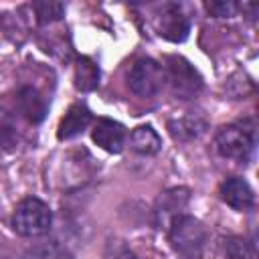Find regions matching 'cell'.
Instances as JSON below:
<instances>
[{"instance_id":"obj_1","label":"cell","mask_w":259,"mask_h":259,"mask_svg":"<svg viewBox=\"0 0 259 259\" xmlns=\"http://www.w3.org/2000/svg\"><path fill=\"white\" fill-rule=\"evenodd\" d=\"M168 243L184 259H198L206 245V229L192 214H176L168 223Z\"/></svg>"},{"instance_id":"obj_2","label":"cell","mask_w":259,"mask_h":259,"mask_svg":"<svg viewBox=\"0 0 259 259\" xmlns=\"http://www.w3.org/2000/svg\"><path fill=\"white\" fill-rule=\"evenodd\" d=\"M53 225V212L47 202L36 196L22 198L12 214V229L20 237H40L49 233Z\"/></svg>"},{"instance_id":"obj_3","label":"cell","mask_w":259,"mask_h":259,"mask_svg":"<svg viewBox=\"0 0 259 259\" xmlns=\"http://www.w3.org/2000/svg\"><path fill=\"white\" fill-rule=\"evenodd\" d=\"M214 148L223 158L247 162L255 148V130L251 121H237L225 125L214 138Z\"/></svg>"},{"instance_id":"obj_4","label":"cell","mask_w":259,"mask_h":259,"mask_svg":"<svg viewBox=\"0 0 259 259\" xmlns=\"http://www.w3.org/2000/svg\"><path fill=\"white\" fill-rule=\"evenodd\" d=\"M125 79H127L130 91L134 95L142 97V99L158 95L164 89V83H166L164 67L158 61L150 59V57H144V59L134 61V65L130 67Z\"/></svg>"},{"instance_id":"obj_5","label":"cell","mask_w":259,"mask_h":259,"mask_svg":"<svg viewBox=\"0 0 259 259\" xmlns=\"http://www.w3.org/2000/svg\"><path fill=\"white\" fill-rule=\"evenodd\" d=\"M164 75L172 93L178 99H194L204 87L202 77L194 69V65H190L184 57H178V55L166 59Z\"/></svg>"},{"instance_id":"obj_6","label":"cell","mask_w":259,"mask_h":259,"mask_svg":"<svg viewBox=\"0 0 259 259\" xmlns=\"http://www.w3.org/2000/svg\"><path fill=\"white\" fill-rule=\"evenodd\" d=\"M158 34L170 42H182L188 38L190 32V20L184 14L182 6L176 2H168L160 8L158 12V22H156Z\"/></svg>"},{"instance_id":"obj_7","label":"cell","mask_w":259,"mask_h":259,"mask_svg":"<svg viewBox=\"0 0 259 259\" xmlns=\"http://www.w3.org/2000/svg\"><path fill=\"white\" fill-rule=\"evenodd\" d=\"M91 140L109 154H119L125 146V127L109 117H99L91 127Z\"/></svg>"},{"instance_id":"obj_8","label":"cell","mask_w":259,"mask_h":259,"mask_svg":"<svg viewBox=\"0 0 259 259\" xmlns=\"http://www.w3.org/2000/svg\"><path fill=\"white\" fill-rule=\"evenodd\" d=\"M221 198L235 210H251L255 206V192L241 176H231L221 184Z\"/></svg>"},{"instance_id":"obj_9","label":"cell","mask_w":259,"mask_h":259,"mask_svg":"<svg viewBox=\"0 0 259 259\" xmlns=\"http://www.w3.org/2000/svg\"><path fill=\"white\" fill-rule=\"evenodd\" d=\"M91 121H93V115H91L89 107L83 103H75L61 117L59 127H57V138L59 140H71V138L79 136L81 132H85Z\"/></svg>"},{"instance_id":"obj_10","label":"cell","mask_w":259,"mask_h":259,"mask_svg":"<svg viewBox=\"0 0 259 259\" xmlns=\"http://www.w3.org/2000/svg\"><path fill=\"white\" fill-rule=\"evenodd\" d=\"M204 130H206V119L194 111H188L184 115H176V117L168 119V132L178 142L196 140L200 134H204Z\"/></svg>"},{"instance_id":"obj_11","label":"cell","mask_w":259,"mask_h":259,"mask_svg":"<svg viewBox=\"0 0 259 259\" xmlns=\"http://www.w3.org/2000/svg\"><path fill=\"white\" fill-rule=\"evenodd\" d=\"M16 103H18V111L32 123V125H36V123H40L42 119H45V115H47V99L34 89V87H30V85H26V87H20V91H18V95H16Z\"/></svg>"},{"instance_id":"obj_12","label":"cell","mask_w":259,"mask_h":259,"mask_svg":"<svg viewBox=\"0 0 259 259\" xmlns=\"http://www.w3.org/2000/svg\"><path fill=\"white\" fill-rule=\"evenodd\" d=\"M130 146L140 156H154L162 148V138L150 123H146V125H138L130 132Z\"/></svg>"},{"instance_id":"obj_13","label":"cell","mask_w":259,"mask_h":259,"mask_svg":"<svg viewBox=\"0 0 259 259\" xmlns=\"http://www.w3.org/2000/svg\"><path fill=\"white\" fill-rule=\"evenodd\" d=\"M188 188H170L166 192H162V196L158 198V208H156V214L160 221H172L176 214H182L180 208L186 206L188 202Z\"/></svg>"},{"instance_id":"obj_14","label":"cell","mask_w":259,"mask_h":259,"mask_svg":"<svg viewBox=\"0 0 259 259\" xmlns=\"http://www.w3.org/2000/svg\"><path fill=\"white\" fill-rule=\"evenodd\" d=\"M221 249L227 259H257V247L247 237L229 235L221 241Z\"/></svg>"},{"instance_id":"obj_15","label":"cell","mask_w":259,"mask_h":259,"mask_svg":"<svg viewBox=\"0 0 259 259\" xmlns=\"http://www.w3.org/2000/svg\"><path fill=\"white\" fill-rule=\"evenodd\" d=\"M99 85V67L89 57H79L75 63V87L83 93L97 89Z\"/></svg>"},{"instance_id":"obj_16","label":"cell","mask_w":259,"mask_h":259,"mask_svg":"<svg viewBox=\"0 0 259 259\" xmlns=\"http://www.w3.org/2000/svg\"><path fill=\"white\" fill-rule=\"evenodd\" d=\"M32 8H34L38 24H49V22L61 20L65 14V4L57 2V0H36V2H32Z\"/></svg>"},{"instance_id":"obj_17","label":"cell","mask_w":259,"mask_h":259,"mask_svg":"<svg viewBox=\"0 0 259 259\" xmlns=\"http://www.w3.org/2000/svg\"><path fill=\"white\" fill-rule=\"evenodd\" d=\"M22 259H73L63 247H59L57 243H40L30 247Z\"/></svg>"},{"instance_id":"obj_18","label":"cell","mask_w":259,"mask_h":259,"mask_svg":"<svg viewBox=\"0 0 259 259\" xmlns=\"http://www.w3.org/2000/svg\"><path fill=\"white\" fill-rule=\"evenodd\" d=\"M241 6L233 0H210V2H204V10L214 16V18H231L237 14Z\"/></svg>"}]
</instances>
